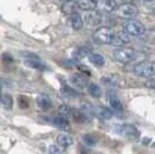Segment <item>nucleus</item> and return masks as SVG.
<instances>
[{
    "instance_id": "nucleus-11",
    "label": "nucleus",
    "mask_w": 155,
    "mask_h": 154,
    "mask_svg": "<svg viewBox=\"0 0 155 154\" xmlns=\"http://www.w3.org/2000/svg\"><path fill=\"white\" fill-rule=\"evenodd\" d=\"M26 64L28 66L32 67V69H36V70H39V71L46 70V66L43 64V62H41L36 56H32V55H29V58L27 59Z\"/></svg>"
},
{
    "instance_id": "nucleus-13",
    "label": "nucleus",
    "mask_w": 155,
    "mask_h": 154,
    "mask_svg": "<svg viewBox=\"0 0 155 154\" xmlns=\"http://www.w3.org/2000/svg\"><path fill=\"white\" fill-rule=\"evenodd\" d=\"M71 23L73 29H75V30H80L84 26V20L77 11H73L71 13Z\"/></svg>"
},
{
    "instance_id": "nucleus-1",
    "label": "nucleus",
    "mask_w": 155,
    "mask_h": 154,
    "mask_svg": "<svg viewBox=\"0 0 155 154\" xmlns=\"http://www.w3.org/2000/svg\"><path fill=\"white\" fill-rule=\"evenodd\" d=\"M112 58L122 64H126L130 62H133L137 58V51L132 48L127 46H119L112 51Z\"/></svg>"
},
{
    "instance_id": "nucleus-20",
    "label": "nucleus",
    "mask_w": 155,
    "mask_h": 154,
    "mask_svg": "<svg viewBox=\"0 0 155 154\" xmlns=\"http://www.w3.org/2000/svg\"><path fill=\"white\" fill-rule=\"evenodd\" d=\"M58 112H59V115L65 117V118H68V117H71V116L73 115V111H72L71 108H70L68 105H65V104L59 107Z\"/></svg>"
},
{
    "instance_id": "nucleus-18",
    "label": "nucleus",
    "mask_w": 155,
    "mask_h": 154,
    "mask_svg": "<svg viewBox=\"0 0 155 154\" xmlns=\"http://www.w3.org/2000/svg\"><path fill=\"white\" fill-rule=\"evenodd\" d=\"M89 60L91 62V64H94L95 66H98V67H101V66H103L105 64L104 58L101 55H98V53H93V55H91L89 56Z\"/></svg>"
},
{
    "instance_id": "nucleus-10",
    "label": "nucleus",
    "mask_w": 155,
    "mask_h": 154,
    "mask_svg": "<svg viewBox=\"0 0 155 154\" xmlns=\"http://www.w3.org/2000/svg\"><path fill=\"white\" fill-rule=\"evenodd\" d=\"M117 126H118L117 132H119L120 135L129 136V137H137L138 136V130L133 125L124 124V125H117Z\"/></svg>"
},
{
    "instance_id": "nucleus-27",
    "label": "nucleus",
    "mask_w": 155,
    "mask_h": 154,
    "mask_svg": "<svg viewBox=\"0 0 155 154\" xmlns=\"http://www.w3.org/2000/svg\"><path fill=\"white\" fill-rule=\"evenodd\" d=\"M64 151V148H61L59 145H52V146H50L49 147V152L50 153H60V152H63Z\"/></svg>"
},
{
    "instance_id": "nucleus-3",
    "label": "nucleus",
    "mask_w": 155,
    "mask_h": 154,
    "mask_svg": "<svg viewBox=\"0 0 155 154\" xmlns=\"http://www.w3.org/2000/svg\"><path fill=\"white\" fill-rule=\"evenodd\" d=\"M133 73L140 78H150L155 75L154 62H141L133 67Z\"/></svg>"
},
{
    "instance_id": "nucleus-24",
    "label": "nucleus",
    "mask_w": 155,
    "mask_h": 154,
    "mask_svg": "<svg viewBox=\"0 0 155 154\" xmlns=\"http://www.w3.org/2000/svg\"><path fill=\"white\" fill-rule=\"evenodd\" d=\"M61 93L64 94L65 96H78L79 95V93H78L77 90L71 88V87H68V86H64L63 89H61Z\"/></svg>"
},
{
    "instance_id": "nucleus-22",
    "label": "nucleus",
    "mask_w": 155,
    "mask_h": 154,
    "mask_svg": "<svg viewBox=\"0 0 155 154\" xmlns=\"http://www.w3.org/2000/svg\"><path fill=\"white\" fill-rule=\"evenodd\" d=\"M88 92H89V94H91V96H94V97H100L101 94H102L101 88L95 84L88 85Z\"/></svg>"
},
{
    "instance_id": "nucleus-29",
    "label": "nucleus",
    "mask_w": 155,
    "mask_h": 154,
    "mask_svg": "<svg viewBox=\"0 0 155 154\" xmlns=\"http://www.w3.org/2000/svg\"><path fill=\"white\" fill-rule=\"evenodd\" d=\"M64 1H72V0H64Z\"/></svg>"
},
{
    "instance_id": "nucleus-26",
    "label": "nucleus",
    "mask_w": 155,
    "mask_h": 154,
    "mask_svg": "<svg viewBox=\"0 0 155 154\" xmlns=\"http://www.w3.org/2000/svg\"><path fill=\"white\" fill-rule=\"evenodd\" d=\"M98 115L101 116L102 118H111L112 117V111L108 108H103V107H101L100 109H98Z\"/></svg>"
},
{
    "instance_id": "nucleus-12",
    "label": "nucleus",
    "mask_w": 155,
    "mask_h": 154,
    "mask_svg": "<svg viewBox=\"0 0 155 154\" xmlns=\"http://www.w3.org/2000/svg\"><path fill=\"white\" fill-rule=\"evenodd\" d=\"M117 6L118 5H117L116 0H100L97 8H101L102 11H105V12H112L116 9Z\"/></svg>"
},
{
    "instance_id": "nucleus-16",
    "label": "nucleus",
    "mask_w": 155,
    "mask_h": 154,
    "mask_svg": "<svg viewBox=\"0 0 155 154\" xmlns=\"http://www.w3.org/2000/svg\"><path fill=\"white\" fill-rule=\"evenodd\" d=\"M72 82L78 88H84L87 85V80L81 74H74V75H72Z\"/></svg>"
},
{
    "instance_id": "nucleus-15",
    "label": "nucleus",
    "mask_w": 155,
    "mask_h": 154,
    "mask_svg": "<svg viewBox=\"0 0 155 154\" xmlns=\"http://www.w3.org/2000/svg\"><path fill=\"white\" fill-rule=\"evenodd\" d=\"M109 103L111 108L115 109L116 111H122L123 110V104L116 95H109Z\"/></svg>"
},
{
    "instance_id": "nucleus-9",
    "label": "nucleus",
    "mask_w": 155,
    "mask_h": 154,
    "mask_svg": "<svg viewBox=\"0 0 155 154\" xmlns=\"http://www.w3.org/2000/svg\"><path fill=\"white\" fill-rule=\"evenodd\" d=\"M73 142H74V139H73V137L70 135H66V133H61V135H59L57 137V144H58L59 146L61 148H68L71 147L72 145H73Z\"/></svg>"
},
{
    "instance_id": "nucleus-6",
    "label": "nucleus",
    "mask_w": 155,
    "mask_h": 154,
    "mask_svg": "<svg viewBox=\"0 0 155 154\" xmlns=\"http://www.w3.org/2000/svg\"><path fill=\"white\" fill-rule=\"evenodd\" d=\"M88 13L84 15V22L88 25L89 27H95L97 25L101 23V20H102V16L98 12H95L94 11H87Z\"/></svg>"
},
{
    "instance_id": "nucleus-19",
    "label": "nucleus",
    "mask_w": 155,
    "mask_h": 154,
    "mask_svg": "<svg viewBox=\"0 0 155 154\" xmlns=\"http://www.w3.org/2000/svg\"><path fill=\"white\" fill-rule=\"evenodd\" d=\"M0 102L2 103V105L6 109H12V107H13V99L8 94H1L0 95Z\"/></svg>"
},
{
    "instance_id": "nucleus-2",
    "label": "nucleus",
    "mask_w": 155,
    "mask_h": 154,
    "mask_svg": "<svg viewBox=\"0 0 155 154\" xmlns=\"http://www.w3.org/2000/svg\"><path fill=\"white\" fill-rule=\"evenodd\" d=\"M115 36L116 32L110 27H100L93 35L94 41L98 44H112Z\"/></svg>"
},
{
    "instance_id": "nucleus-28",
    "label": "nucleus",
    "mask_w": 155,
    "mask_h": 154,
    "mask_svg": "<svg viewBox=\"0 0 155 154\" xmlns=\"http://www.w3.org/2000/svg\"><path fill=\"white\" fill-rule=\"evenodd\" d=\"M147 86H150V87L155 88V75L150 77V80H149L148 82H147Z\"/></svg>"
},
{
    "instance_id": "nucleus-23",
    "label": "nucleus",
    "mask_w": 155,
    "mask_h": 154,
    "mask_svg": "<svg viewBox=\"0 0 155 154\" xmlns=\"http://www.w3.org/2000/svg\"><path fill=\"white\" fill-rule=\"evenodd\" d=\"M118 75H105V77H102V81L104 84L108 85H112V86H117L118 85Z\"/></svg>"
},
{
    "instance_id": "nucleus-14",
    "label": "nucleus",
    "mask_w": 155,
    "mask_h": 154,
    "mask_svg": "<svg viewBox=\"0 0 155 154\" xmlns=\"http://www.w3.org/2000/svg\"><path fill=\"white\" fill-rule=\"evenodd\" d=\"M36 101H37V104H38L39 108H42L43 110L49 109V108L52 105L51 99L48 96V95H45V94H41V95H38L37 99H36Z\"/></svg>"
},
{
    "instance_id": "nucleus-5",
    "label": "nucleus",
    "mask_w": 155,
    "mask_h": 154,
    "mask_svg": "<svg viewBox=\"0 0 155 154\" xmlns=\"http://www.w3.org/2000/svg\"><path fill=\"white\" fill-rule=\"evenodd\" d=\"M116 15L123 19H133L138 13V9L134 5L132 4H123L116 7L115 9Z\"/></svg>"
},
{
    "instance_id": "nucleus-4",
    "label": "nucleus",
    "mask_w": 155,
    "mask_h": 154,
    "mask_svg": "<svg viewBox=\"0 0 155 154\" xmlns=\"http://www.w3.org/2000/svg\"><path fill=\"white\" fill-rule=\"evenodd\" d=\"M124 30L132 37H140L146 32V28L140 21L134 19H130L124 25Z\"/></svg>"
},
{
    "instance_id": "nucleus-17",
    "label": "nucleus",
    "mask_w": 155,
    "mask_h": 154,
    "mask_svg": "<svg viewBox=\"0 0 155 154\" xmlns=\"http://www.w3.org/2000/svg\"><path fill=\"white\" fill-rule=\"evenodd\" d=\"M53 124L60 129H68V126H70L67 118H65V117H63V116L60 115L58 117H54L53 118Z\"/></svg>"
},
{
    "instance_id": "nucleus-21",
    "label": "nucleus",
    "mask_w": 155,
    "mask_h": 154,
    "mask_svg": "<svg viewBox=\"0 0 155 154\" xmlns=\"http://www.w3.org/2000/svg\"><path fill=\"white\" fill-rule=\"evenodd\" d=\"M88 55V50L86 48H79L75 51L73 52V58L75 60H81L82 58H84Z\"/></svg>"
},
{
    "instance_id": "nucleus-8",
    "label": "nucleus",
    "mask_w": 155,
    "mask_h": 154,
    "mask_svg": "<svg viewBox=\"0 0 155 154\" xmlns=\"http://www.w3.org/2000/svg\"><path fill=\"white\" fill-rule=\"evenodd\" d=\"M131 41V36H130L127 32H116V36L114 38L112 45H117V46H123L126 43H129Z\"/></svg>"
},
{
    "instance_id": "nucleus-7",
    "label": "nucleus",
    "mask_w": 155,
    "mask_h": 154,
    "mask_svg": "<svg viewBox=\"0 0 155 154\" xmlns=\"http://www.w3.org/2000/svg\"><path fill=\"white\" fill-rule=\"evenodd\" d=\"M98 1L100 0H78L77 6L82 11H94L98 7Z\"/></svg>"
},
{
    "instance_id": "nucleus-25",
    "label": "nucleus",
    "mask_w": 155,
    "mask_h": 154,
    "mask_svg": "<svg viewBox=\"0 0 155 154\" xmlns=\"http://www.w3.org/2000/svg\"><path fill=\"white\" fill-rule=\"evenodd\" d=\"M82 139H84V144L88 145V146H95L97 142V139L91 135H84Z\"/></svg>"
}]
</instances>
